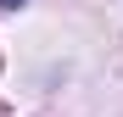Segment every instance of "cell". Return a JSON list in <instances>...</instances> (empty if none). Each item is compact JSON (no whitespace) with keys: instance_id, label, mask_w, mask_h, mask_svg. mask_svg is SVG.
I'll return each instance as SVG.
<instances>
[{"instance_id":"6da1fadb","label":"cell","mask_w":123,"mask_h":117,"mask_svg":"<svg viewBox=\"0 0 123 117\" xmlns=\"http://www.w3.org/2000/svg\"><path fill=\"white\" fill-rule=\"evenodd\" d=\"M17 6H28V0H0V11H17Z\"/></svg>"}]
</instances>
